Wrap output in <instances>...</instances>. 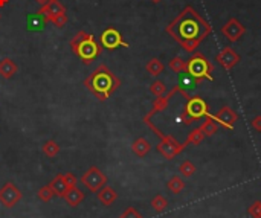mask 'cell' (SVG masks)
<instances>
[{
	"instance_id": "obj_1",
	"label": "cell",
	"mask_w": 261,
	"mask_h": 218,
	"mask_svg": "<svg viewBox=\"0 0 261 218\" xmlns=\"http://www.w3.org/2000/svg\"><path fill=\"white\" fill-rule=\"evenodd\" d=\"M211 32H212L211 24L192 6H186L167 26V34L173 37L174 42H177L188 53L196 52L199 45Z\"/></svg>"
},
{
	"instance_id": "obj_2",
	"label": "cell",
	"mask_w": 261,
	"mask_h": 218,
	"mask_svg": "<svg viewBox=\"0 0 261 218\" xmlns=\"http://www.w3.org/2000/svg\"><path fill=\"white\" fill-rule=\"evenodd\" d=\"M84 86L98 98V101L104 102L110 98V95L118 90V87L121 86V79L105 64H100L84 79Z\"/></svg>"
},
{
	"instance_id": "obj_3",
	"label": "cell",
	"mask_w": 261,
	"mask_h": 218,
	"mask_svg": "<svg viewBox=\"0 0 261 218\" xmlns=\"http://www.w3.org/2000/svg\"><path fill=\"white\" fill-rule=\"evenodd\" d=\"M144 122L145 124L153 130L155 133H156V136L160 139V142L157 144V146H156V149L157 151L167 159V160H173L177 154H181L183 149L186 148V145L185 144H179L173 136H168V134H163L160 130H157V127L151 122V118H144Z\"/></svg>"
},
{
	"instance_id": "obj_4",
	"label": "cell",
	"mask_w": 261,
	"mask_h": 218,
	"mask_svg": "<svg viewBox=\"0 0 261 218\" xmlns=\"http://www.w3.org/2000/svg\"><path fill=\"white\" fill-rule=\"evenodd\" d=\"M212 72H214V67H212L211 61L206 58L203 53H194V55L186 61V72L185 73L194 78L197 83H200V81H203V79L212 81L214 79Z\"/></svg>"
},
{
	"instance_id": "obj_5",
	"label": "cell",
	"mask_w": 261,
	"mask_h": 218,
	"mask_svg": "<svg viewBox=\"0 0 261 218\" xmlns=\"http://www.w3.org/2000/svg\"><path fill=\"white\" fill-rule=\"evenodd\" d=\"M79 182L84 185L90 193H98L101 188L107 185V175L98 168V167H90L84 174L81 175Z\"/></svg>"
},
{
	"instance_id": "obj_6",
	"label": "cell",
	"mask_w": 261,
	"mask_h": 218,
	"mask_svg": "<svg viewBox=\"0 0 261 218\" xmlns=\"http://www.w3.org/2000/svg\"><path fill=\"white\" fill-rule=\"evenodd\" d=\"M74 53H77V55L82 60V63L90 64L92 60H95L101 53V48L95 42V37L90 34L86 40H82V42L77 46Z\"/></svg>"
},
{
	"instance_id": "obj_7",
	"label": "cell",
	"mask_w": 261,
	"mask_h": 218,
	"mask_svg": "<svg viewBox=\"0 0 261 218\" xmlns=\"http://www.w3.org/2000/svg\"><path fill=\"white\" fill-rule=\"evenodd\" d=\"M183 112L188 116H191L194 121L211 116L209 107H208V104L205 102V99L202 97H191L186 101V105H185V110Z\"/></svg>"
},
{
	"instance_id": "obj_8",
	"label": "cell",
	"mask_w": 261,
	"mask_h": 218,
	"mask_svg": "<svg viewBox=\"0 0 261 218\" xmlns=\"http://www.w3.org/2000/svg\"><path fill=\"white\" fill-rule=\"evenodd\" d=\"M22 200V191L16 186V183L6 182L2 188H0V203L6 209L14 208L16 204Z\"/></svg>"
},
{
	"instance_id": "obj_9",
	"label": "cell",
	"mask_w": 261,
	"mask_h": 218,
	"mask_svg": "<svg viewBox=\"0 0 261 218\" xmlns=\"http://www.w3.org/2000/svg\"><path fill=\"white\" fill-rule=\"evenodd\" d=\"M246 32V26L238 20V19H229L223 26H222V34L226 37L228 42L235 43L244 35Z\"/></svg>"
},
{
	"instance_id": "obj_10",
	"label": "cell",
	"mask_w": 261,
	"mask_h": 218,
	"mask_svg": "<svg viewBox=\"0 0 261 218\" xmlns=\"http://www.w3.org/2000/svg\"><path fill=\"white\" fill-rule=\"evenodd\" d=\"M101 45L108 50H113V49L121 48V46L122 48H130V45L127 42H124L121 32L115 28H107L101 34Z\"/></svg>"
},
{
	"instance_id": "obj_11",
	"label": "cell",
	"mask_w": 261,
	"mask_h": 218,
	"mask_svg": "<svg viewBox=\"0 0 261 218\" xmlns=\"http://www.w3.org/2000/svg\"><path fill=\"white\" fill-rule=\"evenodd\" d=\"M211 119H214L217 124H220L223 128H226V130H234V125H235V122H237V119H238V116H237V113L232 110L231 107H222L220 110L215 113V115H212L211 113V116H209Z\"/></svg>"
},
{
	"instance_id": "obj_12",
	"label": "cell",
	"mask_w": 261,
	"mask_h": 218,
	"mask_svg": "<svg viewBox=\"0 0 261 218\" xmlns=\"http://www.w3.org/2000/svg\"><path fill=\"white\" fill-rule=\"evenodd\" d=\"M240 60H241V57L231 46L223 48L222 50L217 53V57H215V61L220 66H222L223 69H226V71H231L234 66H237L240 63Z\"/></svg>"
},
{
	"instance_id": "obj_13",
	"label": "cell",
	"mask_w": 261,
	"mask_h": 218,
	"mask_svg": "<svg viewBox=\"0 0 261 218\" xmlns=\"http://www.w3.org/2000/svg\"><path fill=\"white\" fill-rule=\"evenodd\" d=\"M40 14H43L49 22L57 17V16H61V14H66V8L61 2H58V0H51L49 3L43 5L40 9H38Z\"/></svg>"
},
{
	"instance_id": "obj_14",
	"label": "cell",
	"mask_w": 261,
	"mask_h": 218,
	"mask_svg": "<svg viewBox=\"0 0 261 218\" xmlns=\"http://www.w3.org/2000/svg\"><path fill=\"white\" fill-rule=\"evenodd\" d=\"M46 23H49V20L43 14H40V12L26 16V29L31 31V32L41 31L46 26Z\"/></svg>"
},
{
	"instance_id": "obj_15",
	"label": "cell",
	"mask_w": 261,
	"mask_h": 218,
	"mask_svg": "<svg viewBox=\"0 0 261 218\" xmlns=\"http://www.w3.org/2000/svg\"><path fill=\"white\" fill-rule=\"evenodd\" d=\"M17 72H19V66L14 60H11V58L0 60V76L2 78L11 79Z\"/></svg>"
},
{
	"instance_id": "obj_16",
	"label": "cell",
	"mask_w": 261,
	"mask_h": 218,
	"mask_svg": "<svg viewBox=\"0 0 261 218\" xmlns=\"http://www.w3.org/2000/svg\"><path fill=\"white\" fill-rule=\"evenodd\" d=\"M96 197L98 200L104 204V206H110V204H113L118 200V193L112 188V186H104L101 188L98 193H96Z\"/></svg>"
},
{
	"instance_id": "obj_17",
	"label": "cell",
	"mask_w": 261,
	"mask_h": 218,
	"mask_svg": "<svg viewBox=\"0 0 261 218\" xmlns=\"http://www.w3.org/2000/svg\"><path fill=\"white\" fill-rule=\"evenodd\" d=\"M63 198L66 200V203L69 204V206L77 208V206H79V204H81V201L84 200V193H82L81 189H78L77 186H74V188L67 189V193L64 194Z\"/></svg>"
},
{
	"instance_id": "obj_18",
	"label": "cell",
	"mask_w": 261,
	"mask_h": 218,
	"mask_svg": "<svg viewBox=\"0 0 261 218\" xmlns=\"http://www.w3.org/2000/svg\"><path fill=\"white\" fill-rule=\"evenodd\" d=\"M151 149V144L145 139V138H137L133 144H131V151L137 156V157H145Z\"/></svg>"
},
{
	"instance_id": "obj_19",
	"label": "cell",
	"mask_w": 261,
	"mask_h": 218,
	"mask_svg": "<svg viewBox=\"0 0 261 218\" xmlns=\"http://www.w3.org/2000/svg\"><path fill=\"white\" fill-rule=\"evenodd\" d=\"M49 185H51V188L53 189L55 197H64V194L67 193V189H69V186L66 185V182H64V179H63V174L55 175Z\"/></svg>"
},
{
	"instance_id": "obj_20",
	"label": "cell",
	"mask_w": 261,
	"mask_h": 218,
	"mask_svg": "<svg viewBox=\"0 0 261 218\" xmlns=\"http://www.w3.org/2000/svg\"><path fill=\"white\" fill-rule=\"evenodd\" d=\"M145 71L151 75V76H155L157 78L162 72H163V64L159 58H151L147 66H145Z\"/></svg>"
},
{
	"instance_id": "obj_21",
	"label": "cell",
	"mask_w": 261,
	"mask_h": 218,
	"mask_svg": "<svg viewBox=\"0 0 261 218\" xmlns=\"http://www.w3.org/2000/svg\"><path fill=\"white\" fill-rule=\"evenodd\" d=\"M41 149H43V154L49 159H53V157H57L58 153H60V145L58 142H55V141H46L43 144V146H41Z\"/></svg>"
},
{
	"instance_id": "obj_22",
	"label": "cell",
	"mask_w": 261,
	"mask_h": 218,
	"mask_svg": "<svg viewBox=\"0 0 261 218\" xmlns=\"http://www.w3.org/2000/svg\"><path fill=\"white\" fill-rule=\"evenodd\" d=\"M202 133L205 134V138H211V136H214L217 131H218V125H217V122L211 118H206L203 121V124L200 127Z\"/></svg>"
},
{
	"instance_id": "obj_23",
	"label": "cell",
	"mask_w": 261,
	"mask_h": 218,
	"mask_svg": "<svg viewBox=\"0 0 261 218\" xmlns=\"http://www.w3.org/2000/svg\"><path fill=\"white\" fill-rule=\"evenodd\" d=\"M167 188L171 191L173 194H181L182 191L185 189V182L182 177H179V175H173L171 179L168 180L167 183Z\"/></svg>"
},
{
	"instance_id": "obj_24",
	"label": "cell",
	"mask_w": 261,
	"mask_h": 218,
	"mask_svg": "<svg viewBox=\"0 0 261 218\" xmlns=\"http://www.w3.org/2000/svg\"><path fill=\"white\" fill-rule=\"evenodd\" d=\"M203 139H205V134L202 133V130H200V127H199V128H194V130L189 131L188 138H186V141H185V145H186V146H188L189 144H192V145H200V144L203 142Z\"/></svg>"
},
{
	"instance_id": "obj_25",
	"label": "cell",
	"mask_w": 261,
	"mask_h": 218,
	"mask_svg": "<svg viewBox=\"0 0 261 218\" xmlns=\"http://www.w3.org/2000/svg\"><path fill=\"white\" fill-rule=\"evenodd\" d=\"M168 66H170V69H171L174 73H185V72H186V61L182 60L181 57L171 58L170 63H168Z\"/></svg>"
},
{
	"instance_id": "obj_26",
	"label": "cell",
	"mask_w": 261,
	"mask_h": 218,
	"mask_svg": "<svg viewBox=\"0 0 261 218\" xmlns=\"http://www.w3.org/2000/svg\"><path fill=\"white\" fill-rule=\"evenodd\" d=\"M151 208H153L156 212H163L167 211L168 208V200L165 198L163 195H155L153 198H151Z\"/></svg>"
},
{
	"instance_id": "obj_27",
	"label": "cell",
	"mask_w": 261,
	"mask_h": 218,
	"mask_svg": "<svg viewBox=\"0 0 261 218\" xmlns=\"http://www.w3.org/2000/svg\"><path fill=\"white\" fill-rule=\"evenodd\" d=\"M179 172H181V175L185 177V179H189V177H192L196 172V165L191 160H185L181 163V167H179Z\"/></svg>"
},
{
	"instance_id": "obj_28",
	"label": "cell",
	"mask_w": 261,
	"mask_h": 218,
	"mask_svg": "<svg viewBox=\"0 0 261 218\" xmlns=\"http://www.w3.org/2000/svg\"><path fill=\"white\" fill-rule=\"evenodd\" d=\"M150 92H151V95H155L156 98L157 97H163V95L167 93V86H165L163 81L156 79V81H153V83L150 84Z\"/></svg>"
},
{
	"instance_id": "obj_29",
	"label": "cell",
	"mask_w": 261,
	"mask_h": 218,
	"mask_svg": "<svg viewBox=\"0 0 261 218\" xmlns=\"http://www.w3.org/2000/svg\"><path fill=\"white\" fill-rule=\"evenodd\" d=\"M38 198L43 201V203H48V201H51L53 197H55V193H53V189L51 188V185H45V186H41L40 189H38Z\"/></svg>"
},
{
	"instance_id": "obj_30",
	"label": "cell",
	"mask_w": 261,
	"mask_h": 218,
	"mask_svg": "<svg viewBox=\"0 0 261 218\" xmlns=\"http://www.w3.org/2000/svg\"><path fill=\"white\" fill-rule=\"evenodd\" d=\"M89 35H90V34L86 32V31H79V32H77V34L71 38V43H69V45H71V50L74 52V50L77 49V46L82 42V40H86Z\"/></svg>"
},
{
	"instance_id": "obj_31",
	"label": "cell",
	"mask_w": 261,
	"mask_h": 218,
	"mask_svg": "<svg viewBox=\"0 0 261 218\" xmlns=\"http://www.w3.org/2000/svg\"><path fill=\"white\" fill-rule=\"evenodd\" d=\"M247 212H249L252 218H261V200L254 201L249 206V209H247Z\"/></svg>"
},
{
	"instance_id": "obj_32",
	"label": "cell",
	"mask_w": 261,
	"mask_h": 218,
	"mask_svg": "<svg viewBox=\"0 0 261 218\" xmlns=\"http://www.w3.org/2000/svg\"><path fill=\"white\" fill-rule=\"evenodd\" d=\"M119 218H142V215L137 212L134 208H127L126 211H124V212L119 215Z\"/></svg>"
},
{
	"instance_id": "obj_33",
	"label": "cell",
	"mask_w": 261,
	"mask_h": 218,
	"mask_svg": "<svg viewBox=\"0 0 261 218\" xmlns=\"http://www.w3.org/2000/svg\"><path fill=\"white\" fill-rule=\"evenodd\" d=\"M51 23H53L57 28H64V26L67 24V16L66 14H61V16H57V17H53L51 20Z\"/></svg>"
},
{
	"instance_id": "obj_34",
	"label": "cell",
	"mask_w": 261,
	"mask_h": 218,
	"mask_svg": "<svg viewBox=\"0 0 261 218\" xmlns=\"http://www.w3.org/2000/svg\"><path fill=\"white\" fill-rule=\"evenodd\" d=\"M63 179H64V182H66V185H67L69 188H74V186H77V183H78L77 177H75L72 172H66V174H63Z\"/></svg>"
},
{
	"instance_id": "obj_35",
	"label": "cell",
	"mask_w": 261,
	"mask_h": 218,
	"mask_svg": "<svg viewBox=\"0 0 261 218\" xmlns=\"http://www.w3.org/2000/svg\"><path fill=\"white\" fill-rule=\"evenodd\" d=\"M179 121H181L183 125H191L192 122H194V119H192L191 116H188L185 112H182L181 115H179Z\"/></svg>"
},
{
	"instance_id": "obj_36",
	"label": "cell",
	"mask_w": 261,
	"mask_h": 218,
	"mask_svg": "<svg viewBox=\"0 0 261 218\" xmlns=\"http://www.w3.org/2000/svg\"><path fill=\"white\" fill-rule=\"evenodd\" d=\"M252 127H254V130H257L258 133H261V115H258V116H255L254 119H252Z\"/></svg>"
},
{
	"instance_id": "obj_37",
	"label": "cell",
	"mask_w": 261,
	"mask_h": 218,
	"mask_svg": "<svg viewBox=\"0 0 261 218\" xmlns=\"http://www.w3.org/2000/svg\"><path fill=\"white\" fill-rule=\"evenodd\" d=\"M35 2H37L38 5H41V6H43V5L49 3V0H35Z\"/></svg>"
},
{
	"instance_id": "obj_38",
	"label": "cell",
	"mask_w": 261,
	"mask_h": 218,
	"mask_svg": "<svg viewBox=\"0 0 261 218\" xmlns=\"http://www.w3.org/2000/svg\"><path fill=\"white\" fill-rule=\"evenodd\" d=\"M8 2H9V0H0V8H3Z\"/></svg>"
},
{
	"instance_id": "obj_39",
	"label": "cell",
	"mask_w": 261,
	"mask_h": 218,
	"mask_svg": "<svg viewBox=\"0 0 261 218\" xmlns=\"http://www.w3.org/2000/svg\"><path fill=\"white\" fill-rule=\"evenodd\" d=\"M153 3H159V2H162V0H151Z\"/></svg>"
},
{
	"instance_id": "obj_40",
	"label": "cell",
	"mask_w": 261,
	"mask_h": 218,
	"mask_svg": "<svg viewBox=\"0 0 261 218\" xmlns=\"http://www.w3.org/2000/svg\"><path fill=\"white\" fill-rule=\"evenodd\" d=\"M0 19H2V14H0Z\"/></svg>"
},
{
	"instance_id": "obj_41",
	"label": "cell",
	"mask_w": 261,
	"mask_h": 218,
	"mask_svg": "<svg viewBox=\"0 0 261 218\" xmlns=\"http://www.w3.org/2000/svg\"><path fill=\"white\" fill-rule=\"evenodd\" d=\"M49 2H51V0H49Z\"/></svg>"
}]
</instances>
